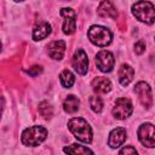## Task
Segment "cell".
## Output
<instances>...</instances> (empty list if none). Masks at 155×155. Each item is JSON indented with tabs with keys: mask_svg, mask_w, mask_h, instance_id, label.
<instances>
[{
	"mask_svg": "<svg viewBox=\"0 0 155 155\" xmlns=\"http://www.w3.org/2000/svg\"><path fill=\"white\" fill-rule=\"evenodd\" d=\"M63 150L68 155H93V153L87 147H84V145H80L76 143L71 144L69 147H64Z\"/></svg>",
	"mask_w": 155,
	"mask_h": 155,
	"instance_id": "cell-17",
	"label": "cell"
},
{
	"mask_svg": "<svg viewBox=\"0 0 155 155\" xmlns=\"http://www.w3.org/2000/svg\"><path fill=\"white\" fill-rule=\"evenodd\" d=\"M119 155H138V153H137V150H136L133 147L126 145V147H124V148L120 150Z\"/></svg>",
	"mask_w": 155,
	"mask_h": 155,
	"instance_id": "cell-22",
	"label": "cell"
},
{
	"mask_svg": "<svg viewBox=\"0 0 155 155\" xmlns=\"http://www.w3.org/2000/svg\"><path fill=\"white\" fill-rule=\"evenodd\" d=\"M79 105H80V101L78 99V97L70 94L65 98L64 103H63V109L65 113L68 114H73V113H76L78 109H79Z\"/></svg>",
	"mask_w": 155,
	"mask_h": 155,
	"instance_id": "cell-18",
	"label": "cell"
},
{
	"mask_svg": "<svg viewBox=\"0 0 155 155\" xmlns=\"http://www.w3.org/2000/svg\"><path fill=\"white\" fill-rule=\"evenodd\" d=\"M92 88L96 93H107L111 90V82L107 78L97 76L92 81Z\"/></svg>",
	"mask_w": 155,
	"mask_h": 155,
	"instance_id": "cell-14",
	"label": "cell"
},
{
	"mask_svg": "<svg viewBox=\"0 0 155 155\" xmlns=\"http://www.w3.org/2000/svg\"><path fill=\"white\" fill-rule=\"evenodd\" d=\"M90 107H91V109L93 111L101 113L102 109H103V101L99 97L92 96V97H90Z\"/></svg>",
	"mask_w": 155,
	"mask_h": 155,
	"instance_id": "cell-21",
	"label": "cell"
},
{
	"mask_svg": "<svg viewBox=\"0 0 155 155\" xmlns=\"http://www.w3.org/2000/svg\"><path fill=\"white\" fill-rule=\"evenodd\" d=\"M125 140H126V130L124 127H116L110 132L108 144L110 148H119Z\"/></svg>",
	"mask_w": 155,
	"mask_h": 155,
	"instance_id": "cell-12",
	"label": "cell"
},
{
	"mask_svg": "<svg viewBox=\"0 0 155 155\" xmlns=\"http://www.w3.org/2000/svg\"><path fill=\"white\" fill-rule=\"evenodd\" d=\"M133 111V107L130 99L127 98H117L115 102V107L113 108V115L117 120H124L128 117Z\"/></svg>",
	"mask_w": 155,
	"mask_h": 155,
	"instance_id": "cell-6",
	"label": "cell"
},
{
	"mask_svg": "<svg viewBox=\"0 0 155 155\" xmlns=\"http://www.w3.org/2000/svg\"><path fill=\"white\" fill-rule=\"evenodd\" d=\"M133 75H134V70L128 64H122L120 67V69H119V80H120V84L122 86H127L132 81Z\"/></svg>",
	"mask_w": 155,
	"mask_h": 155,
	"instance_id": "cell-16",
	"label": "cell"
},
{
	"mask_svg": "<svg viewBox=\"0 0 155 155\" xmlns=\"http://www.w3.org/2000/svg\"><path fill=\"white\" fill-rule=\"evenodd\" d=\"M39 113L44 119H50L53 114V109L47 102H41L39 104Z\"/></svg>",
	"mask_w": 155,
	"mask_h": 155,
	"instance_id": "cell-20",
	"label": "cell"
},
{
	"mask_svg": "<svg viewBox=\"0 0 155 155\" xmlns=\"http://www.w3.org/2000/svg\"><path fill=\"white\" fill-rule=\"evenodd\" d=\"M132 13L136 18L145 24L155 22V7L149 1H137L132 6Z\"/></svg>",
	"mask_w": 155,
	"mask_h": 155,
	"instance_id": "cell-2",
	"label": "cell"
},
{
	"mask_svg": "<svg viewBox=\"0 0 155 155\" xmlns=\"http://www.w3.org/2000/svg\"><path fill=\"white\" fill-rule=\"evenodd\" d=\"M68 128L74 134V137L84 143H91L92 130L86 120L82 117H74L68 121Z\"/></svg>",
	"mask_w": 155,
	"mask_h": 155,
	"instance_id": "cell-1",
	"label": "cell"
},
{
	"mask_svg": "<svg viewBox=\"0 0 155 155\" xmlns=\"http://www.w3.org/2000/svg\"><path fill=\"white\" fill-rule=\"evenodd\" d=\"M47 52L48 56L53 59H62L65 52V42L63 40H56L47 45Z\"/></svg>",
	"mask_w": 155,
	"mask_h": 155,
	"instance_id": "cell-11",
	"label": "cell"
},
{
	"mask_svg": "<svg viewBox=\"0 0 155 155\" xmlns=\"http://www.w3.org/2000/svg\"><path fill=\"white\" fill-rule=\"evenodd\" d=\"M114 56L111 54V52L107 51V50H102L96 54V64L98 67V69L103 73H109L113 70L114 68Z\"/></svg>",
	"mask_w": 155,
	"mask_h": 155,
	"instance_id": "cell-7",
	"label": "cell"
},
{
	"mask_svg": "<svg viewBox=\"0 0 155 155\" xmlns=\"http://www.w3.org/2000/svg\"><path fill=\"white\" fill-rule=\"evenodd\" d=\"M50 33H51V25L47 22H40L33 29V39L35 41L42 40L45 38H47Z\"/></svg>",
	"mask_w": 155,
	"mask_h": 155,
	"instance_id": "cell-15",
	"label": "cell"
},
{
	"mask_svg": "<svg viewBox=\"0 0 155 155\" xmlns=\"http://www.w3.org/2000/svg\"><path fill=\"white\" fill-rule=\"evenodd\" d=\"M87 35H88L90 41L92 44L99 46V47L108 46L111 42V39H113L111 31L108 28L102 27V25H92L88 29Z\"/></svg>",
	"mask_w": 155,
	"mask_h": 155,
	"instance_id": "cell-4",
	"label": "cell"
},
{
	"mask_svg": "<svg viewBox=\"0 0 155 155\" xmlns=\"http://www.w3.org/2000/svg\"><path fill=\"white\" fill-rule=\"evenodd\" d=\"M41 71H42L41 67H39V65H34V67H31V68L28 70V74L31 75V76H36V75H39Z\"/></svg>",
	"mask_w": 155,
	"mask_h": 155,
	"instance_id": "cell-24",
	"label": "cell"
},
{
	"mask_svg": "<svg viewBox=\"0 0 155 155\" xmlns=\"http://www.w3.org/2000/svg\"><path fill=\"white\" fill-rule=\"evenodd\" d=\"M61 16L63 19V33L64 34H73L76 29V13L70 7H64L61 10Z\"/></svg>",
	"mask_w": 155,
	"mask_h": 155,
	"instance_id": "cell-8",
	"label": "cell"
},
{
	"mask_svg": "<svg viewBox=\"0 0 155 155\" xmlns=\"http://www.w3.org/2000/svg\"><path fill=\"white\" fill-rule=\"evenodd\" d=\"M47 130L42 126H33L25 128L22 133V143L27 147H36L45 140Z\"/></svg>",
	"mask_w": 155,
	"mask_h": 155,
	"instance_id": "cell-3",
	"label": "cell"
},
{
	"mask_svg": "<svg viewBox=\"0 0 155 155\" xmlns=\"http://www.w3.org/2000/svg\"><path fill=\"white\" fill-rule=\"evenodd\" d=\"M59 80H61V84H62L63 87H65V88H70V87L73 86L74 81H75V76L73 75V73H71L70 70L65 69V70H63V71L61 73V75H59Z\"/></svg>",
	"mask_w": 155,
	"mask_h": 155,
	"instance_id": "cell-19",
	"label": "cell"
},
{
	"mask_svg": "<svg viewBox=\"0 0 155 155\" xmlns=\"http://www.w3.org/2000/svg\"><path fill=\"white\" fill-rule=\"evenodd\" d=\"M73 67L75 69V71L80 75H85L87 73L88 69V59H87V54L85 53L84 50L79 48L75 51L74 56H73Z\"/></svg>",
	"mask_w": 155,
	"mask_h": 155,
	"instance_id": "cell-10",
	"label": "cell"
},
{
	"mask_svg": "<svg viewBox=\"0 0 155 155\" xmlns=\"http://www.w3.org/2000/svg\"><path fill=\"white\" fill-rule=\"evenodd\" d=\"M134 51H136L137 54H142V53L145 51V42H144L143 40L136 42V44H134Z\"/></svg>",
	"mask_w": 155,
	"mask_h": 155,
	"instance_id": "cell-23",
	"label": "cell"
},
{
	"mask_svg": "<svg viewBox=\"0 0 155 155\" xmlns=\"http://www.w3.org/2000/svg\"><path fill=\"white\" fill-rule=\"evenodd\" d=\"M134 92L137 93L140 103L143 107L145 108H150L151 104H153V97H151V88L150 86L144 82V81H140L138 82L136 86H134Z\"/></svg>",
	"mask_w": 155,
	"mask_h": 155,
	"instance_id": "cell-9",
	"label": "cell"
},
{
	"mask_svg": "<svg viewBox=\"0 0 155 155\" xmlns=\"http://www.w3.org/2000/svg\"><path fill=\"white\" fill-rule=\"evenodd\" d=\"M97 13L98 16L103 17V18H113L115 19L117 17V11L116 8L113 6V4L110 1H102L97 8Z\"/></svg>",
	"mask_w": 155,
	"mask_h": 155,
	"instance_id": "cell-13",
	"label": "cell"
},
{
	"mask_svg": "<svg viewBox=\"0 0 155 155\" xmlns=\"http://www.w3.org/2000/svg\"><path fill=\"white\" fill-rule=\"evenodd\" d=\"M138 139L144 147L154 148L155 147V126L153 124H143L138 128Z\"/></svg>",
	"mask_w": 155,
	"mask_h": 155,
	"instance_id": "cell-5",
	"label": "cell"
}]
</instances>
